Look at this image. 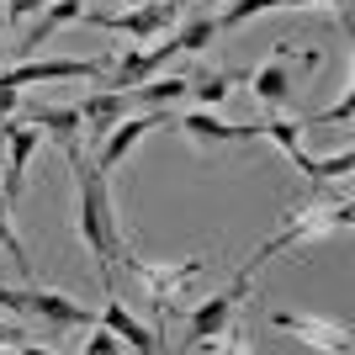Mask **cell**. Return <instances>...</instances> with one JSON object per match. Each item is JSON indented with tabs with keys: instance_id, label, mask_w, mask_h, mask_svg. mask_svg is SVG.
Segmentation results:
<instances>
[{
	"instance_id": "cell-1",
	"label": "cell",
	"mask_w": 355,
	"mask_h": 355,
	"mask_svg": "<svg viewBox=\"0 0 355 355\" xmlns=\"http://www.w3.org/2000/svg\"><path fill=\"white\" fill-rule=\"evenodd\" d=\"M74 170V234L96 254L101 266V286L117 292V254H122V234H117V212H112V191H106V170H96L85 148L64 154Z\"/></svg>"
},
{
	"instance_id": "cell-2",
	"label": "cell",
	"mask_w": 355,
	"mask_h": 355,
	"mask_svg": "<svg viewBox=\"0 0 355 355\" xmlns=\"http://www.w3.org/2000/svg\"><path fill=\"white\" fill-rule=\"evenodd\" d=\"M318 48H292V43H276L266 53V64L250 74V90H254V101L266 106V112H282V106H292L297 85H302V74L318 69Z\"/></svg>"
},
{
	"instance_id": "cell-3",
	"label": "cell",
	"mask_w": 355,
	"mask_h": 355,
	"mask_svg": "<svg viewBox=\"0 0 355 355\" xmlns=\"http://www.w3.org/2000/svg\"><path fill=\"white\" fill-rule=\"evenodd\" d=\"M250 286H254V270L239 266V276L223 286V292H212L202 308H191V318H186V350H212V340H223V334H228L234 308L250 297Z\"/></svg>"
},
{
	"instance_id": "cell-4",
	"label": "cell",
	"mask_w": 355,
	"mask_h": 355,
	"mask_svg": "<svg viewBox=\"0 0 355 355\" xmlns=\"http://www.w3.org/2000/svg\"><path fill=\"white\" fill-rule=\"evenodd\" d=\"M117 260L133 270L138 282H144L148 302H154L159 313H170V302H175V297L186 292L196 276H202V260H170V266H154V260H138V254H128V250H122Z\"/></svg>"
},
{
	"instance_id": "cell-5",
	"label": "cell",
	"mask_w": 355,
	"mask_h": 355,
	"mask_svg": "<svg viewBox=\"0 0 355 355\" xmlns=\"http://www.w3.org/2000/svg\"><path fill=\"white\" fill-rule=\"evenodd\" d=\"M6 308L32 313V318H43L48 329H85V324H96V313H90V308H80L74 297L53 292V286H37V282H27L21 292H11Z\"/></svg>"
},
{
	"instance_id": "cell-6",
	"label": "cell",
	"mask_w": 355,
	"mask_h": 355,
	"mask_svg": "<svg viewBox=\"0 0 355 355\" xmlns=\"http://www.w3.org/2000/svg\"><path fill=\"white\" fill-rule=\"evenodd\" d=\"M159 122H175V117H164V106H138V112H128V117L101 138V148H96V170L112 175V170H117V164L128 159V154H133L154 128H159Z\"/></svg>"
},
{
	"instance_id": "cell-7",
	"label": "cell",
	"mask_w": 355,
	"mask_h": 355,
	"mask_svg": "<svg viewBox=\"0 0 355 355\" xmlns=\"http://www.w3.org/2000/svg\"><path fill=\"white\" fill-rule=\"evenodd\" d=\"M106 59H21L11 69H0V85H43V80H101Z\"/></svg>"
},
{
	"instance_id": "cell-8",
	"label": "cell",
	"mask_w": 355,
	"mask_h": 355,
	"mask_svg": "<svg viewBox=\"0 0 355 355\" xmlns=\"http://www.w3.org/2000/svg\"><path fill=\"white\" fill-rule=\"evenodd\" d=\"M175 0H148V6H128L122 16H85V21L101 32H122V43H138V37H159L164 27H175Z\"/></svg>"
},
{
	"instance_id": "cell-9",
	"label": "cell",
	"mask_w": 355,
	"mask_h": 355,
	"mask_svg": "<svg viewBox=\"0 0 355 355\" xmlns=\"http://www.w3.org/2000/svg\"><path fill=\"white\" fill-rule=\"evenodd\" d=\"M43 144V128L37 122H16L11 138H6V164H0V202H21V186H27V164Z\"/></svg>"
},
{
	"instance_id": "cell-10",
	"label": "cell",
	"mask_w": 355,
	"mask_h": 355,
	"mask_svg": "<svg viewBox=\"0 0 355 355\" xmlns=\"http://www.w3.org/2000/svg\"><path fill=\"white\" fill-rule=\"evenodd\" d=\"M170 53H180L175 37H164L159 48H128L122 59L106 64V90H133V85H144L148 74L164 69V59H170Z\"/></svg>"
},
{
	"instance_id": "cell-11",
	"label": "cell",
	"mask_w": 355,
	"mask_h": 355,
	"mask_svg": "<svg viewBox=\"0 0 355 355\" xmlns=\"http://www.w3.org/2000/svg\"><path fill=\"white\" fill-rule=\"evenodd\" d=\"M270 329H286V334H297L302 345H313V350H324V355H345L350 350V329L345 324L302 318V313H270Z\"/></svg>"
},
{
	"instance_id": "cell-12",
	"label": "cell",
	"mask_w": 355,
	"mask_h": 355,
	"mask_svg": "<svg viewBox=\"0 0 355 355\" xmlns=\"http://www.w3.org/2000/svg\"><path fill=\"white\" fill-rule=\"evenodd\" d=\"M96 324H106L122 345H128V350H144V355H159V350H164V334H159V329H148V324H138L133 313L117 302V292L106 297V308H101V318H96Z\"/></svg>"
},
{
	"instance_id": "cell-13",
	"label": "cell",
	"mask_w": 355,
	"mask_h": 355,
	"mask_svg": "<svg viewBox=\"0 0 355 355\" xmlns=\"http://www.w3.org/2000/svg\"><path fill=\"white\" fill-rule=\"evenodd\" d=\"M175 128H180L186 138H196V144H244V138H254V122H223L212 106L175 117Z\"/></svg>"
},
{
	"instance_id": "cell-14",
	"label": "cell",
	"mask_w": 355,
	"mask_h": 355,
	"mask_svg": "<svg viewBox=\"0 0 355 355\" xmlns=\"http://www.w3.org/2000/svg\"><path fill=\"white\" fill-rule=\"evenodd\" d=\"M133 112V101H128V90H90L85 101H80V117H85V133L101 144L112 128H117L122 117Z\"/></svg>"
},
{
	"instance_id": "cell-15",
	"label": "cell",
	"mask_w": 355,
	"mask_h": 355,
	"mask_svg": "<svg viewBox=\"0 0 355 355\" xmlns=\"http://www.w3.org/2000/svg\"><path fill=\"white\" fill-rule=\"evenodd\" d=\"M27 122H37L43 138H53L64 154L80 148V138H85V117H80V106H27Z\"/></svg>"
},
{
	"instance_id": "cell-16",
	"label": "cell",
	"mask_w": 355,
	"mask_h": 355,
	"mask_svg": "<svg viewBox=\"0 0 355 355\" xmlns=\"http://www.w3.org/2000/svg\"><path fill=\"white\" fill-rule=\"evenodd\" d=\"M74 16H85V11H80V0H48L43 11L32 16V27H27V37H21V48H16V53H21V59H32V53H37V43H48L59 27H69Z\"/></svg>"
},
{
	"instance_id": "cell-17",
	"label": "cell",
	"mask_w": 355,
	"mask_h": 355,
	"mask_svg": "<svg viewBox=\"0 0 355 355\" xmlns=\"http://www.w3.org/2000/svg\"><path fill=\"white\" fill-rule=\"evenodd\" d=\"M286 159H292V170H297L302 180H350V170H355V148L345 144L340 154L313 159V154H302V144H297V148H286Z\"/></svg>"
},
{
	"instance_id": "cell-18",
	"label": "cell",
	"mask_w": 355,
	"mask_h": 355,
	"mask_svg": "<svg viewBox=\"0 0 355 355\" xmlns=\"http://www.w3.org/2000/svg\"><path fill=\"white\" fill-rule=\"evenodd\" d=\"M234 80H250V74H223V69H191L186 74V96H196L202 106H223Z\"/></svg>"
},
{
	"instance_id": "cell-19",
	"label": "cell",
	"mask_w": 355,
	"mask_h": 355,
	"mask_svg": "<svg viewBox=\"0 0 355 355\" xmlns=\"http://www.w3.org/2000/svg\"><path fill=\"white\" fill-rule=\"evenodd\" d=\"M180 96H186V74H175V80H154V74H148L144 85L128 90L133 112H138V106H170V101H180Z\"/></svg>"
},
{
	"instance_id": "cell-20",
	"label": "cell",
	"mask_w": 355,
	"mask_h": 355,
	"mask_svg": "<svg viewBox=\"0 0 355 355\" xmlns=\"http://www.w3.org/2000/svg\"><path fill=\"white\" fill-rule=\"evenodd\" d=\"M218 37V16L212 11H202V16H191L186 27L175 32V43H180V53H207V43Z\"/></svg>"
},
{
	"instance_id": "cell-21",
	"label": "cell",
	"mask_w": 355,
	"mask_h": 355,
	"mask_svg": "<svg viewBox=\"0 0 355 355\" xmlns=\"http://www.w3.org/2000/svg\"><path fill=\"white\" fill-rule=\"evenodd\" d=\"M0 250L16 260V270L32 282V260H27V250H21V234H16V223H11V202H0Z\"/></svg>"
},
{
	"instance_id": "cell-22",
	"label": "cell",
	"mask_w": 355,
	"mask_h": 355,
	"mask_svg": "<svg viewBox=\"0 0 355 355\" xmlns=\"http://www.w3.org/2000/svg\"><path fill=\"white\" fill-rule=\"evenodd\" d=\"M350 112H355V96H350V90H345V96H340V101H334V106H329V112H318V117H308V122H302V128H329V122H350Z\"/></svg>"
},
{
	"instance_id": "cell-23",
	"label": "cell",
	"mask_w": 355,
	"mask_h": 355,
	"mask_svg": "<svg viewBox=\"0 0 355 355\" xmlns=\"http://www.w3.org/2000/svg\"><path fill=\"white\" fill-rule=\"evenodd\" d=\"M80 350H90V355H117V350H122V340H117V334H112L106 324H96V334H90Z\"/></svg>"
},
{
	"instance_id": "cell-24",
	"label": "cell",
	"mask_w": 355,
	"mask_h": 355,
	"mask_svg": "<svg viewBox=\"0 0 355 355\" xmlns=\"http://www.w3.org/2000/svg\"><path fill=\"white\" fill-rule=\"evenodd\" d=\"M0 350H32L27 329H21V324H11V318H0Z\"/></svg>"
},
{
	"instance_id": "cell-25",
	"label": "cell",
	"mask_w": 355,
	"mask_h": 355,
	"mask_svg": "<svg viewBox=\"0 0 355 355\" xmlns=\"http://www.w3.org/2000/svg\"><path fill=\"white\" fill-rule=\"evenodd\" d=\"M48 0H0V16H11V21H27V16H37Z\"/></svg>"
},
{
	"instance_id": "cell-26",
	"label": "cell",
	"mask_w": 355,
	"mask_h": 355,
	"mask_svg": "<svg viewBox=\"0 0 355 355\" xmlns=\"http://www.w3.org/2000/svg\"><path fill=\"white\" fill-rule=\"evenodd\" d=\"M6 138H11V133H0V164H6Z\"/></svg>"
},
{
	"instance_id": "cell-27",
	"label": "cell",
	"mask_w": 355,
	"mask_h": 355,
	"mask_svg": "<svg viewBox=\"0 0 355 355\" xmlns=\"http://www.w3.org/2000/svg\"><path fill=\"white\" fill-rule=\"evenodd\" d=\"M122 6H148V0H122Z\"/></svg>"
},
{
	"instance_id": "cell-28",
	"label": "cell",
	"mask_w": 355,
	"mask_h": 355,
	"mask_svg": "<svg viewBox=\"0 0 355 355\" xmlns=\"http://www.w3.org/2000/svg\"><path fill=\"white\" fill-rule=\"evenodd\" d=\"M0 64H6V37H0Z\"/></svg>"
}]
</instances>
